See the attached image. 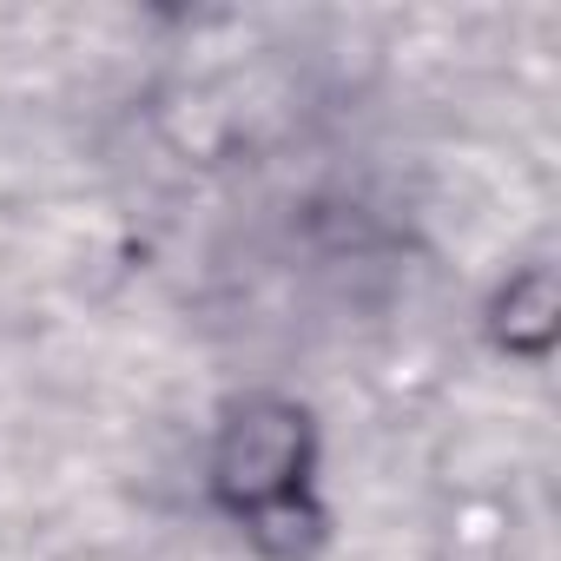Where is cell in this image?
Returning a JSON list of instances; mask_svg holds the SVG:
<instances>
[{
    "mask_svg": "<svg viewBox=\"0 0 561 561\" xmlns=\"http://www.w3.org/2000/svg\"><path fill=\"white\" fill-rule=\"evenodd\" d=\"M218 515L271 561H305L324 541L318 502V430L291 397H238L211 443Z\"/></svg>",
    "mask_w": 561,
    "mask_h": 561,
    "instance_id": "6da1fadb",
    "label": "cell"
}]
</instances>
